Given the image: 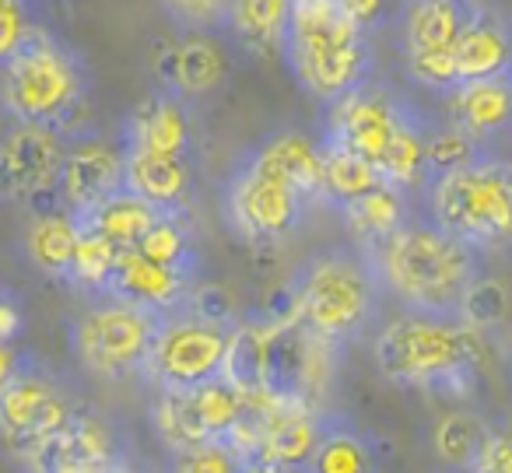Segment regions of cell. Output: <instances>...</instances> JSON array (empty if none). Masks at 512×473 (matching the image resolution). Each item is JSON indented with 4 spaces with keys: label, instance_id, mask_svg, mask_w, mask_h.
Wrapping results in <instances>:
<instances>
[{
    "label": "cell",
    "instance_id": "6da1fadb",
    "mask_svg": "<svg viewBox=\"0 0 512 473\" xmlns=\"http://www.w3.org/2000/svg\"><path fill=\"white\" fill-rule=\"evenodd\" d=\"M323 148L299 130L271 137L225 186V218L246 242H278L320 200Z\"/></svg>",
    "mask_w": 512,
    "mask_h": 473
},
{
    "label": "cell",
    "instance_id": "7a4b0ae2",
    "mask_svg": "<svg viewBox=\"0 0 512 473\" xmlns=\"http://www.w3.org/2000/svg\"><path fill=\"white\" fill-rule=\"evenodd\" d=\"M386 295L407 312L456 316L477 274V249L449 235L432 218L407 221L379 249L365 253Z\"/></svg>",
    "mask_w": 512,
    "mask_h": 473
},
{
    "label": "cell",
    "instance_id": "3957f363",
    "mask_svg": "<svg viewBox=\"0 0 512 473\" xmlns=\"http://www.w3.org/2000/svg\"><path fill=\"white\" fill-rule=\"evenodd\" d=\"M428 127L411 106L379 85H355L330 102L327 144L365 158L386 183L414 190L428 179L425 169Z\"/></svg>",
    "mask_w": 512,
    "mask_h": 473
},
{
    "label": "cell",
    "instance_id": "277c9868",
    "mask_svg": "<svg viewBox=\"0 0 512 473\" xmlns=\"http://www.w3.org/2000/svg\"><path fill=\"white\" fill-rule=\"evenodd\" d=\"M484 330L456 316L404 312L379 330L376 365L390 382L425 393H467L484 354Z\"/></svg>",
    "mask_w": 512,
    "mask_h": 473
},
{
    "label": "cell",
    "instance_id": "5b68a950",
    "mask_svg": "<svg viewBox=\"0 0 512 473\" xmlns=\"http://www.w3.org/2000/svg\"><path fill=\"white\" fill-rule=\"evenodd\" d=\"M285 60L299 85L330 106L369 74V32L337 0H292Z\"/></svg>",
    "mask_w": 512,
    "mask_h": 473
},
{
    "label": "cell",
    "instance_id": "8992f818",
    "mask_svg": "<svg viewBox=\"0 0 512 473\" xmlns=\"http://www.w3.org/2000/svg\"><path fill=\"white\" fill-rule=\"evenodd\" d=\"M85 92L88 71L81 57L39 25L15 57L0 64V109L15 123H50L64 130Z\"/></svg>",
    "mask_w": 512,
    "mask_h": 473
},
{
    "label": "cell",
    "instance_id": "52a82bcc",
    "mask_svg": "<svg viewBox=\"0 0 512 473\" xmlns=\"http://www.w3.org/2000/svg\"><path fill=\"white\" fill-rule=\"evenodd\" d=\"M428 214L477 253L512 246V162L481 155L428 179Z\"/></svg>",
    "mask_w": 512,
    "mask_h": 473
},
{
    "label": "cell",
    "instance_id": "ba28073f",
    "mask_svg": "<svg viewBox=\"0 0 512 473\" xmlns=\"http://www.w3.org/2000/svg\"><path fill=\"white\" fill-rule=\"evenodd\" d=\"M295 323L327 347L348 344L376 319L379 284L365 253H323L295 281Z\"/></svg>",
    "mask_w": 512,
    "mask_h": 473
},
{
    "label": "cell",
    "instance_id": "9c48e42d",
    "mask_svg": "<svg viewBox=\"0 0 512 473\" xmlns=\"http://www.w3.org/2000/svg\"><path fill=\"white\" fill-rule=\"evenodd\" d=\"M158 326L162 312L113 295H95V302L71 319V351L95 379L144 375Z\"/></svg>",
    "mask_w": 512,
    "mask_h": 473
},
{
    "label": "cell",
    "instance_id": "30bf717a",
    "mask_svg": "<svg viewBox=\"0 0 512 473\" xmlns=\"http://www.w3.org/2000/svg\"><path fill=\"white\" fill-rule=\"evenodd\" d=\"M239 323L204 319L193 309H176L162 316V326L151 344V358L144 375L158 382V389H190L225 375V361L232 351V337Z\"/></svg>",
    "mask_w": 512,
    "mask_h": 473
},
{
    "label": "cell",
    "instance_id": "8fae6325",
    "mask_svg": "<svg viewBox=\"0 0 512 473\" xmlns=\"http://www.w3.org/2000/svg\"><path fill=\"white\" fill-rule=\"evenodd\" d=\"M246 407L249 393L218 375L190 389H162L155 403V428L172 449L211 442V438H232V431L246 417Z\"/></svg>",
    "mask_w": 512,
    "mask_h": 473
},
{
    "label": "cell",
    "instance_id": "7c38bea8",
    "mask_svg": "<svg viewBox=\"0 0 512 473\" xmlns=\"http://www.w3.org/2000/svg\"><path fill=\"white\" fill-rule=\"evenodd\" d=\"M400 46H404L407 71L418 85L432 92L456 88V39H460L474 4L467 0H404Z\"/></svg>",
    "mask_w": 512,
    "mask_h": 473
},
{
    "label": "cell",
    "instance_id": "4fadbf2b",
    "mask_svg": "<svg viewBox=\"0 0 512 473\" xmlns=\"http://www.w3.org/2000/svg\"><path fill=\"white\" fill-rule=\"evenodd\" d=\"M74 410L78 403L53 375L22 365L0 386V438L15 452L29 456L36 445H43L53 431L71 421Z\"/></svg>",
    "mask_w": 512,
    "mask_h": 473
},
{
    "label": "cell",
    "instance_id": "5bb4252c",
    "mask_svg": "<svg viewBox=\"0 0 512 473\" xmlns=\"http://www.w3.org/2000/svg\"><path fill=\"white\" fill-rule=\"evenodd\" d=\"M64 155V130L50 123H15L0 137V200L32 204L50 193L57 197Z\"/></svg>",
    "mask_w": 512,
    "mask_h": 473
},
{
    "label": "cell",
    "instance_id": "9a60e30c",
    "mask_svg": "<svg viewBox=\"0 0 512 473\" xmlns=\"http://www.w3.org/2000/svg\"><path fill=\"white\" fill-rule=\"evenodd\" d=\"M32 473H102L123 459L120 435L92 410H74L71 421L29 452Z\"/></svg>",
    "mask_w": 512,
    "mask_h": 473
},
{
    "label": "cell",
    "instance_id": "2e32d148",
    "mask_svg": "<svg viewBox=\"0 0 512 473\" xmlns=\"http://www.w3.org/2000/svg\"><path fill=\"white\" fill-rule=\"evenodd\" d=\"M123 169H127V151L123 141L106 137H81L67 144L64 165H60L57 204L71 214H85L116 190H123Z\"/></svg>",
    "mask_w": 512,
    "mask_h": 473
},
{
    "label": "cell",
    "instance_id": "e0dca14e",
    "mask_svg": "<svg viewBox=\"0 0 512 473\" xmlns=\"http://www.w3.org/2000/svg\"><path fill=\"white\" fill-rule=\"evenodd\" d=\"M151 74L162 92L176 99H204L228 78V57L214 32H186L183 39H169L151 57Z\"/></svg>",
    "mask_w": 512,
    "mask_h": 473
},
{
    "label": "cell",
    "instance_id": "ac0fdd59",
    "mask_svg": "<svg viewBox=\"0 0 512 473\" xmlns=\"http://www.w3.org/2000/svg\"><path fill=\"white\" fill-rule=\"evenodd\" d=\"M190 291H193V274L162 267V263L141 256L137 249H123L116 256V267L109 274L102 295L123 298V302L144 305V309H155L162 316H169V312L183 309Z\"/></svg>",
    "mask_w": 512,
    "mask_h": 473
},
{
    "label": "cell",
    "instance_id": "d6986e66",
    "mask_svg": "<svg viewBox=\"0 0 512 473\" xmlns=\"http://www.w3.org/2000/svg\"><path fill=\"white\" fill-rule=\"evenodd\" d=\"M456 85L512 74V25L488 8H470L467 25L456 39Z\"/></svg>",
    "mask_w": 512,
    "mask_h": 473
},
{
    "label": "cell",
    "instance_id": "ffe728a7",
    "mask_svg": "<svg viewBox=\"0 0 512 473\" xmlns=\"http://www.w3.org/2000/svg\"><path fill=\"white\" fill-rule=\"evenodd\" d=\"M449 123L467 130L477 144H488L512 130V74L484 81H463L446 92Z\"/></svg>",
    "mask_w": 512,
    "mask_h": 473
},
{
    "label": "cell",
    "instance_id": "44dd1931",
    "mask_svg": "<svg viewBox=\"0 0 512 473\" xmlns=\"http://www.w3.org/2000/svg\"><path fill=\"white\" fill-rule=\"evenodd\" d=\"M123 148L186 158V151H190V116H186L183 99L169 92L144 99L130 113L127 130H123Z\"/></svg>",
    "mask_w": 512,
    "mask_h": 473
},
{
    "label": "cell",
    "instance_id": "7402d4cb",
    "mask_svg": "<svg viewBox=\"0 0 512 473\" xmlns=\"http://www.w3.org/2000/svg\"><path fill=\"white\" fill-rule=\"evenodd\" d=\"M127 151V169H123V183L144 197L148 204L162 207V211H183L190 200V165L179 155H155V151Z\"/></svg>",
    "mask_w": 512,
    "mask_h": 473
},
{
    "label": "cell",
    "instance_id": "603a6c76",
    "mask_svg": "<svg viewBox=\"0 0 512 473\" xmlns=\"http://www.w3.org/2000/svg\"><path fill=\"white\" fill-rule=\"evenodd\" d=\"M81 239L78 214H71L67 207H50L39 211L25 228V256L43 277L71 284V267H74V249Z\"/></svg>",
    "mask_w": 512,
    "mask_h": 473
},
{
    "label": "cell",
    "instance_id": "cb8c5ba5",
    "mask_svg": "<svg viewBox=\"0 0 512 473\" xmlns=\"http://www.w3.org/2000/svg\"><path fill=\"white\" fill-rule=\"evenodd\" d=\"M337 211H341L344 225H348L351 239L358 242V249H362V253L379 249L393 232H397V228H404L407 221H411V218H407L404 190H400V186H393V183L372 186L369 193L348 200V204H341Z\"/></svg>",
    "mask_w": 512,
    "mask_h": 473
},
{
    "label": "cell",
    "instance_id": "d4e9b609",
    "mask_svg": "<svg viewBox=\"0 0 512 473\" xmlns=\"http://www.w3.org/2000/svg\"><path fill=\"white\" fill-rule=\"evenodd\" d=\"M288 18H292V0H228L225 29L249 53L278 60L285 57Z\"/></svg>",
    "mask_w": 512,
    "mask_h": 473
},
{
    "label": "cell",
    "instance_id": "484cf974",
    "mask_svg": "<svg viewBox=\"0 0 512 473\" xmlns=\"http://www.w3.org/2000/svg\"><path fill=\"white\" fill-rule=\"evenodd\" d=\"M162 214H165L162 207L148 204L144 197H137L134 190L123 186V190H116L113 197L95 204L92 211L78 214V221H81V228L102 235V239H109L113 246L134 249L137 242L144 239V232H148Z\"/></svg>",
    "mask_w": 512,
    "mask_h": 473
},
{
    "label": "cell",
    "instance_id": "4316f807",
    "mask_svg": "<svg viewBox=\"0 0 512 473\" xmlns=\"http://www.w3.org/2000/svg\"><path fill=\"white\" fill-rule=\"evenodd\" d=\"M306 473H379L369 438L344 417H323Z\"/></svg>",
    "mask_w": 512,
    "mask_h": 473
},
{
    "label": "cell",
    "instance_id": "83f0119b",
    "mask_svg": "<svg viewBox=\"0 0 512 473\" xmlns=\"http://www.w3.org/2000/svg\"><path fill=\"white\" fill-rule=\"evenodd\" d=\"M386 183L365 158L341 151L334 144H323V172H320V200H330L334 207L369 193L372 186Z\"/></svg>",
    "mask_w": 512,
    "mask_h": 473
},
{
    "label": "cell",
    "instance_id": "f1b7e54d",
    "mask_svg": "<svg viewBox=\"0 0 512 473\" xmlns=\"http://www.w3.org/2000/svg\"><path fill=\"white\" fill-rule=\"evenodd\" d=\"M491 424H484L477 414H467V410H453V414L439 417L432 431V445L435 456L456 473H467L474 466L477 452H481V442L488 435Z\"/></svg>",
    "mask_w": 512,
    "mask_h": 473
},
{
    "label": "cell",
    "instance_id": "f546056e",
    "mask_svg": "<svg viewBox=\"0 0 512 473\" xmlns=\"http://www.w3.org/2000/svg\"><path fill=\"white\" fill-rule=\"evenodd\" d=\"M134 249L141 256H148V260L162 263V267L183 270V274L197 270V253H193V239L183 221V211H165Z\"/></svg>",
    "mask_w": 512,
    "mask_h": 473
},
{
    "label": "cell",
    "instance_id": "4dcf8cb0",
    "mask_svg": "<svg viewBox=\"0 0 512 473\" xmlns=\"http://www.w3.org/2000/svg\"><path fill=\"white\" fill-rule=\"evenodd\" d=\"M78 225H81V221H78ZM120 253H123L120 246H113V242L102 239V235L81 228L78 249H74L71 284H74V288H81V291H88V295H102V291H106L109 274H113V267H116V256H120Z\"/></svg>",
    "mask_w": 512,
    "mask_h": 473
},
{
    "label": "cell",
    "instance_id": "1f68e13d",
    "mask_svg": "<svg viewBox=\"0 0 512 473\" xmlns=\"http://www.w3.org/2000/svg\"><path fill=\"white\" fill-rule=\"evenodd\" d=\"M165 473H249V466L246 456L228 438H211V442L172 449Z\"/></svg>",
    "mask_w": 512,
    "mask_h": 473
},
{
    "label": "cell",
    "instance_id": "d6a6232c",
    "mask_svg": "<svg viewBox=\"0 0 512 473\" xmlns=\"http://www.w3.org/2000/svg\"><path fill=\"white\" fill-rule=\"evenodd\" d=\"M484 155V144H477L467 130H460L456 123H446V127H435L428 130V141H425V169L428 179L442 176V172H453L460 165L474 162V158ZM425 179V183H428Z\"/></svg>",
    "mask_w": 512,
    "mask_h": 473
},
{
    "label": "cell",
    "instance_id": "836d02e7",
    "mask_svg": "<svg viewBox=\"0 0 512 473\" xmlns=\"http://www.w3.org/2000/svg\"><path fill=\"white\" fill-rule=\"evenodd\" d=\"M509 316V295L498 281L491 277H474V284L467 288L463 295V305H460V319L477 330H491L498 326L502 319Z\"/></svg>",
    "mask_w": 512,
    "mask_h": 473
},
{
    "label": "cell",
    "instance_id": "e575fe53",
    "mask_svg": "<svg viewBox=\"0 0 512 473\" xmlns=\"http://www.w3.org/2000/svg\"><path fill=\"white\" fill-rule=\"evenodd\" d=\"M158 8L183 32H218L228 18V0H158Z\"/></svg>",
    "mask_w": 512,
    "mask_h": 473
},
{
    "label": "cell",
    "instance_id": "d590c367",
    "mask_svg": "<svg viewBox=\"0 0 512 473\" xmlns=\"http://www.w3.org/2000/svg\"><path fill=\"white\" fill-rule=\"evenodd\" d=\"M32 0H0V64L32 36Z\"/></svg>",
    "mask_w": 512,
    "mask_h": 473
},
{
    "label": "cell",
    "instance_id": "8d00e7d4",
    "mask_svg": "<svg viewBox=\"0 0 512 473\" xmlns=\"http://www.w3.org/2000/svg\"><path fill=\"white\" fill-rule=\"evenodd\" d=\"M467 473H512V424L488 428L481 452Z\"/></svg>",
    "mask_w": 512,
    "mask_h": 473
},
{
    "label": "cell",
    "instance_id": "74e56055",
    "mask_svg": "<svg viewBox=\"0 0 512 473\" xmlns=\"http://www.w3.org/2000/svg\"><path fill=\"white\" fill-rule=\"evenodd\" d=\"M186 309H193L204 319H218V323H235L232 319V302H228V291L218 284H193L190 298H186Z\"/></svg>",
    "mask_w": 512,
    "mask_h": 473
},
{
    "label": "cell",
    "instance_id": "f35d334b",
    "mask_svg": "<svg viewBox=\"0 0 512 473\" xmlns=\"http://www.w3.org/2000/svg\"><path fill=\"white\" fill-rule=\"evenodd\" d=\"M337 4H341V8L348 11V15L355 18L365 32L386 25L393 15V8H397V0H337Z\"/></svg>",
    "mask_w": 512,
    "mask_h": 473
},
{
    "label": "cell",
    "instance_id": "ab89813d",
    "mask_svg": "<svg viewBox=\"0 0 512 473\" xmlns=\"http://www.w3.org/2000/svg\"><path fill=\"white\" fill-rule=\"evenodd\" d=\"M18 330H22V309L11 291L0 288V340H11Z\"/></svg>",
    "mask_w": 512,
    "mask_h": 473
},
{
    "label": "cell",
    "instance_id": "60d3db41",
    "mask_svg": "<svg viewBox=\"0 0 512 473\" xmlns=\"http://www.w3.org/2000/svg\"><path fill=\"white\" fill-rule=\"evenodd\" d=\"M102 473H148V470H144V466H137V463H130V459L123 456V459H116L113 466H106Z\"/></svg>",
    "mask_w": 512,
    "mask_h": 473
}]
</instances>
